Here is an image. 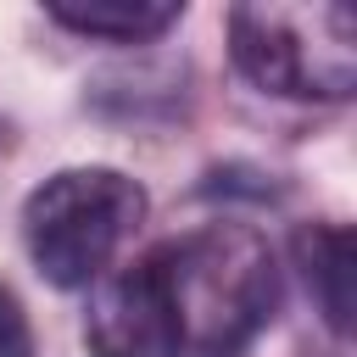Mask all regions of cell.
<instances>
[{
	"label": "cell",
	"instance_id": "obj_1",
	"mask_svg": "<svg viewBox=\"0 0 357 357\" xmlns=\"http://www.w3.org/2000/svg\"><path fill=\"white\" fill-rule=\"evenodd\" d=\"M156 268L167 279L178 335L201 357H234L251 346L279 307V268L257 229L245 223H212L156 251Z\"/></svg>",
	"mask_w": 357,
	"mask_h": 357
},
{
	"label": "cell",
	"instance_id": "obj_2",
	"mask_svg": "<svg viewBox=\"0 0 357 357\" xmlns=\"http://www.w3.org/2000/svg\"><path fill=\"white\" fill-rule=\"evenodd\" d=\"M145 218V190L117 173V167H67L50 173L28 206H22V240L33 268L61 284L78 290L89 279H100V268L117 257V245L134 234V223Z\"/></svg>",
	"mask_w": 357,
	"mask_h": 357
},
{
	"label": "cell",
	"instance_id": "obj_3",
	"mask_svg": "<svg viewBox=\"0 0 357 357\" xmlns=\"http://www.w3.org/2000/svg\"><path fill=\"white\" fill-rule=\"evenodd\" d=\"M335 6H312V11H290V6H240L229 17V45L240 73L268 89V95H324L340 100L357 78V56L351 39L324 45L318 28L329 22Z\"/></svg>",
	"mask_w": 357,
	"mask_h": 357
},
{
	"label": "cell",
	"instance_id": "obj_4",
	"mask_svg": "<svg viewBox=\"0 0 357 357\" xmlns=\"http://www.w3.org/2000/svg\"><path fill=\"white\" fill-rule=\"evenodd\" d=\"M84 340H89V357H178L184 351L178 312L156 257L100 279L84 318Z\"/></svg>",
	"mask_w": 357,
	"mask_h": 357
},
{
	"label": "cell",
	"instance_id": "obj_5",
	"mask_svg": "<svg viewBox=\"0 0 357 357\" xmlns=\"http://www.w3.org/2000/svg\"><path fill=\"white\" fill-rule=\"evenodd\" d=\"M50 17L89 39L139 45V39L167 33L184 17V6H173V0H50Z\"/></svg>",
	"mask_w": 357,
	"mask_h": 357
},
{
	"label": "cell",
	"instance_id": "obj_6",
	"mask_svg": "<svg viewBox=\"0 0 357 357\" xmlns=\"http://www.w3.org/2000/svg\"><path fill=\"white\" fill-rule=\"evenodd\" d=\"M296 251H301V273H307L329 329H346L351 324V234L324 223V229H307L296 240Z\"/></svg>",
	"mask_w": 357,
	"mask_h": 357
},
{
	"label": "cell",
	"instance_id": "obj_7",
	"mask_svg": "<svg viewBox=\"0 0 357 357\" xmlns=\"http://www.w3.org/2000/svg\"><path fill=\"white\" fill-rule=\"evenodd\" d=\"M0 357H33V329H28V312L22 301L0 284Z\"/></svg>",
	"mask_w": 357,
	"mask_h": 357
}]
</instances>
